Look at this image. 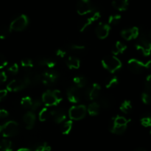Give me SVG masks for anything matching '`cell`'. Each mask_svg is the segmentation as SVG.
<instances>
[{
    "instance_id": "6",
    "label": "cell",
    "mask_w": 151,
    "mask_h": 151,
    "mask_svg": "<svg viewBox=\"0 0 151 151\" xmlns=\"http://www.w3.org/2000/svg\"><path fill=\"white\" fill-rule=\"evenodd\" d=\"M29 19L25 14H21L13 19L10 23V27L11 29L16 31H20L24 29L28 24Z\"/></svg>"
},
{
    "instance_id": "46",
    "label": "cell",
    "mask_w": 151,
    "mask_h": 151,
    "mask_svg": "<svg viewBox=\"0 0 151 151\" xmlns=\"http://www.w3.org/2000/svg\"><path fill=\"white\" fill-rule=\"evenodd\" d=\"M7 80V74L4 71H0V83Z\"/></svg>"
},
{
    "instance_id": "24",
    "label": "cell",
    "mask_w": 151,
    "mask_h": 151,
    "mask_svg": "<svg viewBox=\"0 0 151 151\" xmlns=\"http://www.w3.org/2000/svg\"><path fill=\"white\" fill-rule=\"evenodd\" d=\"M129 1L128 0H114L112 1V5L119 10H125L128 8Z\"/></svg>"
},
{
    "instance_id": "39",
    "label": "cell",
    "mask_w": 151,
    "mask_h": 151,
    "mask_svg": "<svg viewBox=\"0 0 151 151\" xmlns=\"http://www.w3.org/2000/svg\"><path fill=\"white\" fill-rule=\"evenodd\" d=\"M40 106H41V101L38 99H35L32 100V104L30 109L32 111H36L37 109H39Z\"/></svg>"
},
{
    "instance_id": "33",
    "label": "cell",
    "mask_w": 151,
    "mask_h": 151,
    "mask_svg": "<svg viewBox=\"0 0 151 151\" xmlns=\"http://www.w3.org/2000/svg\"><path fill=\"white\" fill-rule=\"evenodd\" d=\"M100 104L103 107L109 108L113 104V100H112L111 97H109V96H103L100 99Z\"/></svg>"
},
{
    "instance_id": "15",
    "label": "cell",
    "mask_w": 151,
    "mask_h": 151,
    "mask_svg": "<svg viewBox=\"0 0 151 151\" xmlns=\"http://www.w3.org/2000/svg\"><path fill=\"white\" fill-rule=\"evenodd\" d=\"M110 29L111 27L109 24L105 23V22H100L95 28L96 35L98 38L103 39L108 36L110 32Z\"/></svg>"
},
{
    "instance_id": "13",
    "label": "cell",
    "mask_w": 151,
    "mask_h": 151,
    "mask_svg": "<svg viewBox=\"0 0 151 151\" xmlns=\"http://www.w3.org/2000/svg\"><path fill=\"white\" fill-rule=\"evenodd\" d=\"M100 89H101V87H100V84H98L97 83H94L86 88V90L85 91L86 97L90 100H94L98 97Z\"/></svg>"
},
{
    "instance_id": "25",
    "label": "cell",
    "mask_w": 151,
    "mask_h": 151,
    "mask_svg": "<svg viewBox=\"0 0 151 151\" xmlns=\"http://www.w3.org/2000/svg\"><path fill=\"white\" fill-rule=\"evenodd\" d=\"M73 82L75 84V86L78 88H82L86 86L87 79L82 75H76L73 78Z\"/></svg>"
},
{
    "instance_id": "22",
    "label": "cell",
    "mask_w": 151,
    "mask_h": 151,
    "mask_svg": "<svg viewBox=\"0 0 151 151\" xmlns=\"http://www.w3.org/2000/svg\"><path fill=\"white\" fill-rule=\"evenodd\" d=\"M53 110H51L47 107H44L39 112V119L41 121H45L48 119L49 118L52 116Z\"/></svg>"
},
{
    "instance_id": "29",
    "label": "cell",
    "mask_w": 151,
    "mask_h": 151,
    "mask_svg": "<svg viewBox=\"0 0 151 151\" xmlns=\"http://www.w3.org/2000/svg\"><path fill=\"white\" fill-rule=\"evenodd\" d=\"M72 120H67L66 122H63L60 127V131H61L63 134H69V132L71 131L72 128Z\"/></svg>"
},
{
    "instance_id": "19",
    "label": "cell",
    "mask_w": 151,
    "mask_h": 151,
    "mask_svg": "<svg viewBox=\"0 0 151 151\" xmlns=\"http://www.w3.org/2000/svg\"><path fill=\"white\" fill-rule=\"evenodd\" d=\"M66 115L64 111L61 109H55L53 110L52 111V118L54 121L57 123H60V122H63L64 119H66Z\"/></svg>"
},
{
    "instance_id": "18",
    "label": "cell",
    "mask_w": 151,
    "mask_h": 151,
    "mask_svg": "<svg viewBox=\"0 0 151 151\" xmlns=\"http://www.w3.org/2000/svg\"><path fill=\"white\" fill-rule=\"evenodd\" d=\"M23 121L24 122L25 127L27 129H30L34 126L35 122V114L32 111L26 112L23 116Z\"/></svg>"
},
{
    "instance_id": "50",
    "label": "cell",
    "mask_w": 151,
    "mask_h": 151,
    "mask_svg": "<svg viewBox=\"0 0 151 151\" xmlns=\"http://www.w3.org/2000/svg\"><path fill=\"white\" fill-rule=\"evenodd\" d=\"M16 151H32V150L29 148H27V147H21V148H19Z\"/></svg>"
},
{
    "instance_id": "28",
    "label": "cell",
    "mask_w": 151,
    "mask_h": 151,
    "mask_svg": "<svg viewBox=\"0 0 151 151\" xmlns=\"http://www.w3.org/2000/svg\"><path fill=\"white\" fill-rule=\"evenodd\" d=\"M32 151H50L51 150V147L48 143L43 142L38 143L35 145L32 148Z\"/></svg>"
},
{
    "instance_id": "53",
    "label": "cell",
    "mask_w": 151,
    "mask_h": 151,
    "mask_svg": "<svg viewBox=\"0 0 151 151\" xmlns=\"http://www.w3.org/2000/svg\"><path fill=\"white\" fill-rule=\"evenodd\" d=\"M149 38L151 39V29L150 30V32H149Z\"/></svg>"
},
{
    "instance_id": "10",
    "label": "cell",
    "mask_w": 151,
    "mask_h": 151,
    "mask_svg": "<svg viewBox=\"0 0 151 151\" xmlns=\"http://www.w3.org/2000/svg\"><path fill=\"white\" fill-rule=\"evenodd\" d=\"M29 85H37L41 81V75L32 70H27L23 77Z\"/></svg>"
},
{
    "instance_id": "48",
    "label": "cell",
    "mask_w": 151,
    "mask_h": 151,
    "mask_svg": "<svg viewBox=\"0 0 151 151\" xmlns=\"http://www.w3.org/2000/svg\"><path fill=\"white\" fill-rule=\"evenodd\" d=\"M7 94V89H0V100H2Z\"/></svg>"
},
{
    "instance_id": "17",
    "label": "cell",
    "mask_w": 151,
    "mask_h": 151,
    "mask_svg": "<svg viewBox=\"0 0 151 151\" xmlns=\"http://www.w3.org/2000/svg\"><path fill=\"white\" fill-rule=\"evenodd\" d=\"M139 35V29L137 27H133L131 28L124 29L121 31V35L125 40H131L137 38Z\"/></svg>"
},
{
    "instance_id": "4",
    "label": "cell",
    "mask_w": 151,
    "mask_h": 151,
    "mask_svg": "<svg viewBox=\"0 0 151 151\" xmlns=\"http://www.w3.org/2000/svg\"><path fill=\"white\" fill-rule=\"evenodd\" d=\"M136 48L141 52L144 55L148 56L151 53V41L145 34H141L139 36L138 41L136 43Z\"/></svg>"
},
{
    "instance_id": "21",
    "label": "cell",
    "mask_w": 151,
    "mask_h": 151,
    "mask_svg": "<svg viewBox=\"0 0 151 151\" xmlns=\"http://www.w3.org/2000/svg\"><path fill=\"white\" fill-rule=\"evenodd\" d=\"M38 64L40 66H45L48 68H53L56 64L55 59L50 58H41L38 60Z\"/></svg>"
},
{
    "instance_id": "7",
    "label": "cell",
    "mask_w": 151,
    "mask_h": 151,
    "mask_svg": "<svg viewBox=\"0 0 151 151\" xmlns=\"http://www.w3.org/2000/svg\"><path fill=\"white\" fill-rule=\"evenodd\" d=\"M59 78V74L57 71L53 69L44 71L41 74V81L44 85L51 86Z\"/></svg>"
},
{
    "instance_id": "2",
    "label": "cell",
    "mask_w": 151,
    "mask_h": 151,
    "mask_svg": "<svg viewBox=\"0 0 151 151\" xmlns=\"http://www.w3.org/2000/svg\"><path fill=\"white\" fill-rule=\"evenodd\" d=\"M103 67L111 72H114L122 67V62L114 55H107L102 59Z\"/></svg>"
},
{
    "instance_id": "12",
    "label": "cell",
    "mask_w": 151,
    "mask_h": 151,
    "mask_svg": "<svg viewBox=\"0 0 151 151\" xmlns=\"http://www.w3.org/2000/svg\"><path fill=\"white\" fill-rule=\"evenodd\" d=\"M100 17V13L98 11H96L91 15V16H88V17L85 18V19H82L81 22L78 24V28L81 31H83L88 26H89L90 24H91V23L94 22H95L96 20L99 19Z\"/></svg>"
},
{
    "instance_id": "52",
    "label": "cell",
    "mask_w": 151,
    "mask_h": 151,
    "mask_svg": "<svg viewBox=\"0 0 151 151\" xmlns=\"http://www.w3.org/2000/svg\"><path fill=\"white\" fill-rule=\"evenodd\" d=\"M134 151H147V150H145V149H142V148H138V149H137V150H135Z\"/></svg>"
},
{
    "instance_id": "26",
    "label": "cell",
    "mask_w": 151,
    "mask_h": 151,
    "mask_svg": "<svg viewBox=\"0 0 151 151\" xmlns=\"http://www.w3.org/2000/svg\"><path fill=\"white\" fill-rule=\"evenodd\" d=\"M13 143L7 139H3L0 141V151H12Z\"/></svg>"
},
{
    "instance_id": "3",
    "label": "cell",
    "mask_w": 151,
    "mask_h": 151,
    "mask_svg": "<svg viewBox=\"0 0 151 151\" xmlns=\"http://www.w3.org/2000/svg\"><path fill=\"white\" fill-rule=\"evenodd\" d=\"M19 131V124L14 120H9L0 125V134L4 137L15 136Z\"/></svg>"
},
{
    "instance_id": "38",
    "label": "cell",
    "mask_w": 151,
    "mask_h": 151,
    "mask_svg": "<svg viewBox=\"0 0 151 151\" xmlns=\"http://www.w3.org/2000/svg\"><path fill=\"white\" fill-rule=\"evenodd\" d=\"M121 16L119 14H113L109 16V23L111 24H116L120 21Z\"/></svg>"
},
{
    "instance_id": "23",
    "label": "cell",
    "mask_w": 151,
    "mask_h": 151,
    "mask_svg": "<svg viewBox=\"0 0 151 151\" xmlns=\"http://www.w3.org/2000/svg\"><path fill=\"white\" fill-rule=\"evenodd\" d=\"M127 48V46L125 45V44L124 43L121 42L120 41H117L115 44L114 45L113 48H112L111 52L114 55H117L119 54V53H122L126 50Z\"/></svg>"
},
{
    "instance_id": "37",
    "label": "cell",
    "mask_w": 151,
    "mask_h": 151,
    "mask_svg": "<svg viewBox=\"0 0 151 151\" xmlns=\"http://www.w3.org/2000/svg\"><path fill=\"white\" fill-rule=\"evenodd\" d=\"M21 64L26 69H29L33 66V62L30 58H24L21 60Z\"/></svg>"
},
{
    "instance_id": "41",
    "label": "cell",
    "mask_w": 151,
    "mask_h": 151,
    "mask_svg": "<svg viewBox=\"0 0 151 151\" xmlns=\"http://www.w3.org/2000/svg\"><path fill=\"white\" fill-rule=\"evenodd\" d=\"M7 63H8V62H7V60L6 59L5 56L3 54H1V53H0V69L7 66Z\"/></svg>"
},
{
    "instance_id": "40",
    "label": "cell",
    "mask_w": 151,
    "mask_h": 151,
    "mask_svg": "<svg viewBox=\"0 0 151 151\" xmlns=\"http://www.w3.org/2000/svg\"><path fill=\"white\" fill-rule=\"evenodd\" d=\"M7 71L12 74L17 73L18 71H19V65L16 63H13V64H11L8 68H7Z\"/></svg>"
},
{
    "instance_id": "31",
    "label": "cell",
    "mask_w": 151,
    "mask_h": 151,
    "mask_svg": "<svg viewBox=\"0 0 151 151\" xmlns=\"http://www.w3.org/2000/svg\"><path fill=\"white\" fill-rule=\"evenodd\" d=\"M10 25L2 24L0 26V38H5L11 32Z\"/></svg>"
},
{
    "instance_id": "30",
    "label": "cell",
    "mask_w": 151,
    "mask_h": 151,
    "mask_svg": "<svg viewBox=\"0 0 151 151\" xmlns=\"http://www.w3.org/2000/svg\"><path fill=\"white\" fill-rule=\"evenodd\" d=\"M118 83H119V79L116 76L113 75V76H110L106 79V88H111V87H113L114 86L117 85Z\"/></svg>"
},
{
    "instance_id": "8",
    "label": "cell",
    "mask_w": 151,
    "mask_h": 151,
    "mask_svg": "<svg viewBox=\"0 0 151 151\" xmlns=\"http://www.w3.org/2000/svg\"><path fill=\"white\" fill-rule=\"evenodd\" d=\"M77 11L80 15H85L94 10V5L89 0H80L77 3Z\"/></svg>"
},
{
    "instance_id": "27",
    "label": "cell",
    "mask_w": 151,
    "mask_h": 151,
    "mask_svg": "<svg viewBox=\"0 0 151 151\" xmlns=\"http://www.w3.org/2000/svg\"><path fill=\"white\" fill-rule=\"evenodd\" d=\"M100 105L97 102H92L88 106V112L91 116H95L99 113Z\"/></svg>"
},
{
    "instance_id": "47",
    "label": "cell",
    "mask_w": 151,
    "mask_h": 151,
    "mask_svg": "<svg viewBox=\"0 0 151 151\" xmlns=\"http://www.w3.org/2000/svg\"><path fill=\"white\" fill-rule=\"evenodd\" d=\"M7 116H8V111L6 109L0 108V119L1 118H4Z\"/></svg>"
},
{
    "instance_id": "20",
    "label": "cell",
    "mask_w": 151,
    "mask_h": 151,
    "mask_svg": "<svg viewBox=\"0 0 151 151\" xmlns=\"http://www.w3.org/2000/svg\"><path fill=\"white\" fill-rule=\"evenodd\" d=\"M66 64L67 65L69 69H78L80 67L81 61H80L78 58L73 55H70L66 58Z\"/></svg>"
},
{
    "instance_id": "49",
    "label": "cell",
    "mask_w": 151,
    "mask_h": 151,
    "mask_svg": "<svg viewBox=\"0 0 151 151\" xmlns=\"http://www.w3.org/2000/svg\"><path fill=\"white\" fill-rule=\"evenodd\" d=\"M145 66H146V69H151V60L146 62Z\"/></svg>"
},
{
    "instance_id": "36",
    "label": "cell",
    "mask_w": 151,
    "mask_h": 151,
    "mask_svg": "<svg viewBox=\"0 0 151 151\" xmlns=\"http://www.w3.org/2000/svg\"><path fill=\"white\" fill-rule=\"evenodd\" d=\"M69 48L72 50H75V51H79V50H83L85 48V46L81 43H72L69 45Z\"/></svg>"
},
{
    "instance_id": "11",
    "label": "cell",
    "mask_w": 151,
    "mask_h": 151,
    "mask_svg": "<svg viewBox=\"0 0 151 151\" xmlns=\"http://www.w3.org/2000/svg\"><path fill=\"white\" fill-rule=\"evenodd\" d=\"M128 66L130 70L136 74L140 73L146 69L145 63L137 58H131L128 61Z\"/></svg>"
},
{
    "instance_id": "5",
    "label": "cell",
    "mask_w": 151,
    "mask_h": 151,
    "mask_svg": "<svg viewBox=\"0 0 151 151\" xmlns=\"http://www.w3.org/2000/svg\"><path fill=\"white\" fill-rule=\"evenodd\" d=\"M87 111V108L85 105L72 106L69 110V116L71 119L79 120L85 116Z\"/></svg>"
},
{
    "instance_id": "34",
    "label": "cell",
    "mask_w": 151,
    "mask_h": 151,
    "mask_svg": "<svg viewBox=\"0 0 151 151\" xmlns=\"http://www.w3.org/2000/svg\"><path fill=\"white\" fill-rule=\"evenodd\" d=\"M141 123L146 128H150V133L151 134V114H147L142 116L141 119Z\"/></svg>"
},
{
    "instance_id": "44",
    "label": "cell",
    "mask_w": 151,
    "mask_h": 151,
    "mask_svg": "<svg viewBox=\"0 0 151 151\" xmlns=\"http://www.w3.org/2000/svg\"><path fill=\"white\" fill-rule=\"evenodd\" d=\"M144 92L148 94V95L151 96V83H145V84Z\"/></svg>"
},
{
    "instance_id": "14",
    "label": "cell",
    "mask_w": 151,
    "mask_h": 151,
    "mask_svg": "<svg viewBox=\"0 0 151 151\" xmlns=\"http://www.w3.org/2000/svg\"><path fill=\"white\" fill-rule=\"evenodd\" d=\"M42 101L47 106H56L59 103L55 96L53 94L52 90H47L42 94Z\"/></svg>"
},
{
    "instance_id": "51",
    "label": "cell",
    "mask_w": 151,
    "mask_h": 151,
    "mask_svg": "<svg viewBox=\"0 0 151 151\" xmlns=\"http://www.w3.org/2000/svg\"><path fill=\"white\" fill-rule=\"evenodd\" d=\"M146 82L151 83V74H150V75H148L147 76V78H146Z\"/></svg>"
},
{
    "instance_id": "9",
    "label": "cell",
    "mask_w": 151,
    "mask_h": 151,
    "mask_svg": "<svg viewBox=\"0 0 151 151\" xmlns=\"http://www.w3.org/2000/svg\"><path fill=\"white\" fill-rule=\"evenodd\" d=\"M28 86L24 78H15L7 83V90L10 91H16L24 88Z\"/></svg>"
},
{
    "instance_id": "1",
    "label": "cell",
    "mask_w": 151,
    "mask_h": 151,
    "mask_svg": "<svg viewBox=\"0 0 151 151\" xmlns=\"http://www.w3.org/2000/svg\"><path fill=\"white\" fill-rule=\"evenodd\" d=\"M130 119H127L125 116L121 115H116L113 116L109 121V130L112 133L116 134H122L125 131L128 123Z\"/></svg>"
},
{
    "instance_id": "42",
    "label": "cell",
    "mask_w": 151,
    "mask_h": 151,
    "mask_svg": "<svg viewBox=\"0 0 151 151\" xmlns=\"http://www.w3.org/2000/svg\"><path fill=\"white\" fill-rule=\"evenodd\" d=\"M142 100L143 103L145 104H151V96L148 95L146 93L143 92L142 94Z\"/></svg>"
},
{
    "instance_id": "43",
    "label": "cell",
    "mask_w": 151,
    "mask_h": 151,
    "mask_svg": "<svg viewBox=\"0 0 151 151\" xmlns=\"http://www.w3.org/2000/svg\"><path fill=\"white\" fill-rule=\"evenodd\" d=\"M52 91H53V94H54V95L55 96L56 99L58 100V101L60 103V102L63 100V95H62L61 91L58 89H54V90H52Z\"/></svg>"
},
{
    "instance_id": "32",
    "label": "cell",
    "mask_w": 151,
    "mask_h": 151,
    "mask_svg": "<svg viewBox=\"0 0 151 151\" xmlns=\"http://www.w3.org/2000/svg\"><path fill=\"white\" fill-rule=\"evenodd\" d=\"M132 109V104L130 100H125L121 103L120 105V110L124 113H129Z\"/></svg>"
},
{
    "instance_id": "35",
    "label": "cell",
    "mask_w": 151,
    "mask_h": 151,
    "mask_svg": "<svg viewBox=\"0 0 151 151\" xmlns=\"http://www.w3.org/2000/svg\"><path fill=\"white\" fill-rule=\"evenodd\" d=\"M21 104L25 108H31L32 104V100L29 96H25L23 97L21 100Z\"/></svg>"
},
{
    "instance_id": "16",
    "label": "cell",
    "mask_w": 151,
    "mask_h": 151,
    "mask_svg": "<svg viewBox=\"0 0 151 151\" xmlns=\"http://www.w3.org/2000/svg\"><path fill=\"white\" fill-rule=\"evenodd\" d=\"M68 100L72 103H78L81 99V91L79 88L75 86H72L66 91Z\"/></svg>"
},
{
    "instance_id": "45",
    "label": "cell",
    "mask_w": 151,
    "mask_h": 151,
    "mask_svg": "<svg viewBox=\"0 0 151 151\" xmlns=\"http://www.w3.org/2000/svg\"><path fill=\"white\" fill-rule=\"evenodd\" d=\"M66 54V50L64 48H60L56 51V55L60 58H63Z\"/></svg>"
}]
</instances>
